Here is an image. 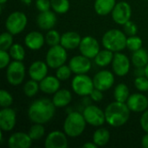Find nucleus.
I'll return each instance as SVG.
<instances>
[{
	"label": "nucleus",
	"mask_w": 148,
	"mask_h": 148,
	"mask_svg": "<svg viewBox=\"0 0 148 148\" xmlns=\"http://www.w3.org/2000/svg\"><path fill=\"white\" fill-rule=\"evenodd\" d=\"M131 62L135 68H145L148 63L147 50L141 48L136 51H134L132 54Z\"/></svg>",
	"instance_id": "obj_27"
},
{
	"label": "nucleus",
	"mask_w": 148,
	"mask_h": 148,
	"mask_svg": "<svg viewBox=\"0 0 148 148\" xmlns=\"http://www.w3.org/2000/svg\"><path fill=\"white\" fill-rule=\"evenodd\" d=\"M147 97H148V95H147Z\"/></svg>",
	"instance_id": "obj_51"
},
{
	"label": "nucleus",
	"mask_w": 148,
	"mask_h": 148,
	"mask_svg": "<svg viewBox=\"0 0 148 148\" xmlns=\"http://www.w3.org/2000/svg\"><path fill=\"white\" fill-rule=\"evenodd\" d=\"M39 90H40L39 82L32 79L28 81L23 86V93L27 97L35 96Z\"/></svg>",
	"instance_id": "obj_33"
},
{
	"label": "nucleus",
	"mask_w": 148,
	"mask_h": 148,
	"mask_svg": "<svg viewBox=\"0 0 148 148\" xmlns=\"http://www.w3.org/2000/svg\"><path fill=\"white\" fill-rule=\"evenodd\" d=\"M145 75H146V76L148 78V63H147V65L145 67Z\"/></svg>",
	"instance_id": "obj_48"
},
{
	"label": "nucleus",
	"mask_w": 148,
	"mask_h": 148,
	"mask_svg": "<svg viewBox=\"0 0 148 148\" xmlns=\"http://www.w3.org/2000/svg\"><path fill=\"white\" fill-rule=\"evenodd\" d=\"M36 7L39 10V12L49 10V9L51 8L50 0H36Z\"/></svg>",
	"instance_id": "obj_42"
},
{
	"label": "nucleus",
	"mask_w": 148,
	"mask_h": 148,
	"mask_svg": "<svg viewBox=\"0 0 148 148\" xmlns=\"http://www.w3.org/2000/svg\"><path fill=\"white\" fill-rule=\"evenodd\" d=\"M51 9L57 14H65L69 10V0H50Z\"/></svg>",
	"instance_id": "obj_30"
},
{
	"label": "nucleus",
	"mask_w": 148,
	"mask_h": 148,
	"mask_svg": "<svg viewBox=\"0 0 148 148\" xmlns=\"http://www.w3.org/2000/svg\"><path fill=\"white\" fill-rule=\"evenodd\" d=\"M29 137L31 138V140H38L40 139H42L44 134H45V128L43 127V124H39V123H34L29 132H28Z\"/></svg>",
	"instance_id": "obj_32"
},
{
	"label": "nucleus",
	"mask_w": 148,
	"mask_h": 148,
	"mask_svg": "<svg viewBox=\"0 0 148 148\" xmlns=\"http://www.w3.org/2000/svg\"><path fill=\"white\" fill-rule=\"evenodd\" d=\"M13 36L9 31L3 32L0 36V49L9 50L13 44Z\"/></svg>",
	"instance_id": "obj_36"
},
{
	"label": "nucleus",
	"mask_w": 148,
	"mask_h": 148,
	"mask_svg": "<svg viewBox=\"0 0 148 148\" xmlns=\"http://www.w3.org/2000/svg\"><path fill=\"white\" fill-rule=\"evenodd\" d=\"M123 31L127 36H135L138 33V26L134 22L129 20L123 25Z\"/></svg>",
	"instance_id": "obj_40"
},
{
	"label": "nucleus",
	"mask_w": 148,
	"mask_h": 148,
	"mask_svg": "<svg viewBox=\"0 0 148 148\" xmlns=\"http://www.w3.org/2000/svg\"><path fill=\"white\" fill-rule=\"evenodd\" d=\"M104 112L106 122L109 126L113 127H121L128 121L131 110L126 102L114 101L107 106Z\"/></svg>",
	"instance_id": "obj_2"
},
{
	"label": "nucleus",
	"mask_w": 148,
	"mask_h": 148,
	"mask_svg": "<svg viewBox=\"0 0 148 148\" xmlns=\"http://www.w3.org/2000/svg\"><path fill=\"white\" fill-rule=\"evenodd\" d=\"M87 121L82 114L79 112L69 113L63 122V131L69 138L81 136L86 129Z\"/></svg>",
	"instance_id": "obj_4"
},
{
	"label": "nucleus",
	"mask_w": 148,
	"mask_h": 148,
	"mask_svg": "<svg viewBox=\"0 0 148 148\" xmlns=\"http://www.w3.org/2000/svg\"><path fill=\"white\" fill-rule=\"evenodd\" d=\"M25 66L22 61L10 62L6 68V78L8 82L12 86L20 85L25 78Z\"/></svg>",
	"instance_id": "obj_8"
},
{
	"label": "nucleus",
	"mask_w": 148,
	"mask_h": 148,
	"mask_svg": "<svg viewBox=\"0 0 148 148\" xmlns=\"http://www.w3.org/2000/svg\"><path fill=\"white\" fill-rule=\"evenodd\" d=\"M112 18L114 23L119 25H124L131 19L132 8L131 5L126 1H121L116 3L112 13Z\"/></svg>",
	"instance_id": "obj_10"
},
{
	"label": "nucleus",
	"mask_w": 148,
	"mask_h": 148,
	"mask_svg": "<svg viewBox=\"0 0 148 148\" xmlns=\"http://www.w3.org/2000/svg\"><path fill=\"white\" fill-rule=\"evenodd\" d=\"M68 146V135L64 131L55 130L50 132L46 136L44 141V147L46 148H67Z\"/></svg>",
	"instance_id": "obj_14"
},
{
	"label": "nucleus",
	"mask_w": 148,
	"mask_h": 148,
	"mask_svg": "<svg viewBox=\"0 0 148 148\" xmlns=\"http://www.w3.org/2000/svg\"><path fill=\"white\" fill-rule=\"evenodd\" d=\"M23 3H25L26 5H29L31 3V0H21Z\"/></svg>",
	"instance_id": "obj_47"
},
{
	"label": "nucleus",
	"mask_w": 148,
	"mask_h": 148,
	"mask_svg": "<svg viewBox=\"0 0 148 148\" xmlns=\"http://www.w3.org/2000/svg\"><path fill=\"white\" fill-rule=\"evenodd\" d=\"M16 124V111L10 108H3L0 110V128L2 132H10Z\"/></svg>",
	"instance_id": "obj_16"
},
{
	"label": "nucleus",
	"mask_w": 148,
	"mask_h": 148,
	"mask_svg": "<svg viewBox=\"0 0 148 148\" xmlns=\"http://www.w3.org/2000/svg\"><path fill=\"white\" fill-rule=\"evenodd\" d=\"M140 127L145 133H148V109L144 111L140 117Z\"/></svg>",
	"instance_id": "obj_44"
},
{
	"label": "nucleus",
	"mask_w": 148,
	"mask_h": 148,
	"mask_svg": "<svg viewBox=\"0 0 148 148\" xmlns=\"http://www.w3.org/2000/svg\"><path fill=\"white\" fill-rule=\"evenodd\" d=\"M91 59L86 57L83 55H78L73 56L69 62V66L70 67L72 72L75 75L87 74L92 67Z\"/></svg>",
	"instance_id": "obj_15"
},
{
	"label": "nucleus",
	"mask_w": 148,
	"mask_h": 148,
	"mask_svg": "<svg viewBox=\"0 0 148 148\" xmlns=\"http://www.w3.org/2000/svg\"><path fill=\"white\" fill-rule=\"evenodd\" d=\"M130 96V91L127 84L119 83L115 86L114 90V100L120 102H127L128 97Z\"/></svg>",
	"instance_id": "obj_29"
},
{
	"label": "nucleus",
	"mask_w": 148,
	"mask_h": 148,
	"mask_svg": "<svg viewBox=\"0 0 148 148\" xmlns=\"http://www.w3.org/2000/svg\"><path fill=\"white\" fill-rule=\"evenodd\" d=\"M115 4L116 0H95L94 9L99 16H107L112 13Z\"/></svg>",
	"instance_id": "obj_25"
},
{
	"label": "nucleus",
	"mask_w": 148,
	"mask_h": 148,
	"mask_svg": "<svg viewBox=\"0 0 148 148\" xmlns=\"http://www.w3.org/2000/svg\"><path fill=\"white\" fill-rule=\"evenodd\" d=\"M82 147H85V148H96L98 147H97V145L94 142V141H92V142H87V143H85V144H83V146H82Z\"/></svg>",
	"instance_id": "obj_46"
},
{
	"label": "nucleus",
	"mask_w": 148,
	"mask_h": 148,
	"mask_svg": "<svg viewBox=\"0 0 148 148\" xmlns=\"http://www.w3.org/2000/svg\"><path fill=\"white\" fill-rule=\"evenodd\" d=\"M33 140L29 134L23 132H16L8 139V147L10 148H29Z\"/></svg>",
	"instance_id": "obj_18"
},
{
	"label": "nucleus",
	"mask_w": 148,
	"mask_h": 148,
	"mask_svg": "<svg viewBox=\"0 0 148 148\" xmlns=\"http://www.w3.org/2000/svg\"><path fill=\"white\" fill-rule=\"evenodd\" d=\"M82 114L87 123L93 127H101L106 122L105 112L95 105H89L86 107L82 112Z\"/></svg>",
	"instance_id": "obj_9"
},
{
	"label": "nucleus",
	"mask_w": 148,
	"mask_h": 148,
	"mask_svg": "<svg viewBox=\"0 0 148 148\" xmlns=\"http://www.w3.org/2000/svg\"><path fill=\"white\" fill-rule=\"evenodd\" d=\"M80 53L89 59H94L100 52V44L97 39L91 36H84L79 45Z\"/></svg>",
	"instance_id": "obj_12"
},
{
	"label": "nucleus",
	"mask_w": 148,
	"mask_h": 148,
	"mask_svg": "<svg viewBox=\"0 0 148 148\" xmlns=\"http://www.w3.org/2000/svg\"><path fill=\"white\" fill-rule=\"evenodd\" d=\"M28 23L27 16L22 11L11 12L5 20L6 30L12 35H18L23 32Z\"/></svg>",
	"instance_id": "obj_6"
},
{
	"label": "nucleus",
	"mask_w": 148,
	"mask_h": 148,
	"mask_svg": "<svg viewBox=\"0 0 148 148\" xmlns=\"http://www.w3.org/2000/svg\"><path fill=\"white\" fill-rule=\"evenodd\" d=\"M134 86L140 92H148V78L144 76H136L134 80Z\"/></svg>",
	"instance_id": "obj_39"
},
{
	"label": "nucleus",
	"mask_w": 148,
	"mask_h": 148,
	"mask_svg": "<svg viewBox=\"0 0 148 148\" xmlns=\"http://www.w3.org/2000/svg\"><path fill=\"white\" fill-rule=\"evenodd\" d=\"M90 98L92 99V101H94L95 102H100L102 101L104 95H103V91L97 89V88H94V90L92 91V93L90 94Z\"/></svg>",
	"instance_id": "obj_43"
},
{
	"label": "nucleus",
	"mask_w": 148,
	"mask_h": 148,
	"mask_svg": "<svg viewBox=\"0 0 148 148\" xmlns=\"http://www.w3.org/2000/svg\"><path fill=\"white\" fill-rule=\"evenodd\" d=\"M72 70L70 69V67L69 65H62L59 68L56 69V76L62 82L63 81H67L68 79H69V77L72 75Z\"/></svg>",
	"instance_id": "obj_37"
},
{
	"label": "nucleus",
	"mask_w": 148,
	"mask_h": 148,
	"mask_svg": "<svg viewBox=\"0 0 148 148\" xmlns=\"http://www.w3.org/2000/svg\"><path fill=\"white\" fill-rule=\"evenodd\" d=\"M126 103L131 112L143 113L148 109V97L141 93L130 95Z\"/></svg>",
	"instance_id": "obj_17"
},
{
	"label": "nucleus",
	"mask_w": 148,
	"mask_h": 148,
	"mask_svg": "<svg viewBox=\"0 0 148 148\" xmlns=\"http://www.w3.org/2000/svg\"><path fill=\"white\" fill-rule=\"evenodd\" d=\"M8 51L10 55V57L15 61H22L23 62L25 58V55H26L25 49L19 43H13Z\"/></svg>",
	"instance_id": "obj_31"
},
{
	"label": "nucleus",
	"mask_w": 148,
	"mask_h": 148,
	"mask_svg": "<svg viewBox=\"0 0 148 148\" xmlns=\"http://www.w3.org/2000/svg\"><path fill=\"white\" fill-rule=\"evenodd\" d=\"M127 35L118 29H112L104 33L101 44L104 49L115 52H121L127 48Z\"/></svg>",
	"instance_id": "obj_3"
},
{
	"label": "nucleus",
	"mask_w": 148,
	"mask_h": 148,
	"mask_svg": "<svg viewBox=\"0 0 148 148\" xmlns=\"http://www.w3.org/2000/svg\"><path fill=\"white\" fill-rule=\"evenodd\" d=\"M141 147L143 148H148V133H146L141 139Z\"/></svg>",
	"instance_id": "obj_45"
},
{
	"label": "nucleus",
	"mask_w": 148,
	"mask_h": 148,
	"mask_svg": "<svg viewBox=\"0 0 148 148\" xmlns=\"http://www.w3.org/2000/svg\"><path fill=\"white\" fill-rule=\"evenodd\" d=\"M82 36L75 31H67L62 35L61 37V45L68 49H75L79 48V45L82 41Z\"/></svg>",
	"instance_id": "obj_23"
},
{
	"label": "nucleus",
	"mask_w": 148,
	"mask_h": 148,
	"mask_svg": "<svg viewBox=\"0 0 148 148\" xmlns=\"http://www.w3.org/2000/svg\"><path fill=\"white\" fill-rule=\"evenodd\" d=\"M72 101V94L69 89H59L53 95L52 101L56 108L67 107Z\"/></svg>",
	"instance_id": "obj_24"
},
{
	"label": "nucleus",
	"mask_w": 148,
	"mask_h": 148,
	"mask_svg": "<svg viewBox=\"0 0 148 148\" xmlns=\"http://www.w3.org/2000/svg\"><path fill=\"white\" fill-rule=\"evenodd\" d=\"M68 59V52L61 44L52 46L46 53L45 62L50 69H56L60 66L65 64Z\"/></svg>",
	"instance_id": "obj_7"
},
{
	"label": "nucleus",
	"mask_w": 148,
	"mask_h": 148,
	"mask_svg": "<svg viewBox=\"0 0 148 148\" xmlns=\"http://www.w3.org/2000/svg\"><path fill=\"white\" fill-rule=\"evenodd\" d=\"M114 74V73H112L111 71L106 69L97 72L93 78L95 88L103 92L110 89L114 84L115 79Z\"/></svg>",
	"instance_id": "obj_13"
},
{
	"label": "nucleus",
	"mask_w": 148,
	"mask_h": 148,
	"mask_svg": "<svg viewBox=\"0 0 148 148\" xmlns=\"http://www.w3.org/2000/svg\"><path fill=\"white\" fill-rule=\"evenodd\" d=\"M111 139L110 132L104 127L97 128L93 134V141L97 145V147L106 146Z\"/></svg>",
	"instance_id": "obj_28"
},
{
	"label": "nucleus",
	"mask_w": 148,
	"mask_h": 148,
	"mask_svg": "<svg viewBox=\"0 0 148 148\" xmlns=\"http://www.w3.org/2000/svg\"><path fill=\"white\" fill-rule=\"evenodd\" d=\"M142 45H143V41L137 35L127 36V49H128L130 51H132V52L136 51V50L141 49Z\"/></svg>",
	"instance_id": "obj_35"
},
{
	"label": "nucleus",
	"mask_w": 148,
	"mask_h": 148,
	"mask_svg": "<svg viewBox=\"0 0 148 148\" xmlns=\"http://www.w3.org/2000/svg\"><path fill=\"white\" fill-rule=\"evenodd\" d=\"M61 37L62 35L59 34L58 31L56 29H49L45 35V42L49 46H56L61 43Z\"/></svg>",
	"instance_id": "obj_34"
},
{
	"label": "nucleus",
	"mask_w": 148,
	"mask_h": 148,
	"mask_svg": "<svg viewBox=\"0 0 148 148\" xmlns=\"http://www.w3.org/2000/svg\"><path fill=\"white\" fill-rule=\"evenodd\" d=\"M45 42V36L40 31H30L24 37L25 46L31 50H38L42 48Z\"/></svg>",
	"instance_id": "obj_21"
},
{
	"label": "nucleus",
	"mask_w": 148,
	"mask_h": 148,
	"mask_svg": "<svg viewBox=\"0 0 148 148\" xmlns=\"http://www.w3.org/2000/svg\"><path fill=\"white\" fill-rule=\"evenodd\" d=\"M56 106L52 100L41 98L34 101L28 108V117L33 123L45 124L50 121L56 114Z\"/></svg>",
	"instance_id": "obj_1"
},
{
	"label": "nucleus",
	"mask_w": 148,
	"mask_h": 148,
	"mask_svg": "<svg viewBox=\"0 0 148 148\" xmlns=\"http://www.w3.org/2000/svg\"><path fill=\"white\" fill-rule=\"evenodd\" d=\"M7 1H8V0H0V4H1V5H3Z\"/></svg>",
	"instance_id": "obj_49"
},
{
	"label": "nucleus",
	"mask_w": 148,
	"mask_h": 148,
	"mask_svg": "<svg viewBox=\"0 0 148 148\" xmlns=\"http://www.w3.org/2000/svg\"><path fill=\"white\" fill-rule=\"evenodd\" d=\"M114 56V53L113 51L104 49L102 50H100V52L94 58V61L97 66L101 68H105L112 63Z\"/></svg>",
	"instance_id": "obj_26"
},
{
	"label": "nucleus",
	"mask_w": 148,
	"mask_h": 148,
	"mask_svg": "<svg viewBox=\"0 0 148 148\" xmlns=\"http://www.w3.org/2000/svg\"><path fill=\"white\" fill-rule=\"evenodd\" d=\"M112 69L114 75L118 76H125L128 74L131 68L130 59L121 52H115L112 62Z\"/></svg>",
	"instance_id": "obj_11"
},
{
	"label": "nucleus",
	"mask_w": 148,
	"mask_h": 148,
	"mask_svg": "<svg viewBox=\"0 0 148 148\" xmlns=\"http://www.w3.org/2000/svg\"><path fill=\"white\" fill-rule=\"evenodd\" d=\"M40 90L46 95H54L60 89L61 81L54 75H47L39 82Z\"/></svg>",
	"instance_id": "obj_22"
},
{
	"label": "nucleus",
	"mask_w": 148,
	"mask_h": 148,
	"mask_svg": "<svg viewBox=\"0 0 148 148\" xmlns=\"http://www.w3.org/2000/svg\"><path fill=\"white\" fill-rule=\"evenodd\" d=\"M10 55L8 50L0 49V69H6L10 63Z\"/></svg>",
	"instance_id": "obj_41"
},
{
	"label": "nucleus",
	"mask_w": 148,
	"mask_h": 148,
	"mask_svg": "<svg viewBox=\"0 0 148 148\" xmlns=\"http://www.w3.org/2000/svg\"><path fill=\"white\" fill-rule=\"evenodd\" d=\"M71 88L74 93L79 96H89L95 88L93 78L87 74L75 75L72 79Z\"/></svg>",
	"instance_id": "obj_5"
},
{
	"label": "nucleus",
	"mask_w": 148,
	"mask_h": 148,
	"mask_svg": "<svg viewBox=\"0 0 148 148\" xmlns=\"http://www.w3.org/2000/svg\"><path fill=\"white\" fill-rule=\"evenodd\" d=\"M56 16L55 11L47 10L40 12L36 17V23L39 29L43 30H49L52 29L56 24Z\"/></svg>",
	"instance_id": "obj_19"
},
{
	"label": "nucleus",
	"mask_w": 148,
	"mask_h": 148,
	"mask_svg": "<svg viewBox=\"0 0 148 148\" xmlns=\"http://www.w3.org/2000/svg\"><path fill=\"white\" fill-rule=\"evenodd\" d=\"M49 68V67L48 66L46 62L35 61L30 64L29 68V75L30 79L39 82L48 75Z\"/></svg>",
	"instance_id": "obj_20"
},
{
	"label": "nucleus",
	"mask_w": 148,
	"mask_h": 148,
	"mask_svg": "<svg viewBox=\"0 0 148 148\" xmlns=\"http://www.w3.org/2000/svg\"><path fill=\"white\" fill-rule=\"evenodd\" d=\"M145 1H148V0H145Z\"/></svg>",
	"instance_id": "obj_50"
},
{
	"label": "nucleus",
	"mask_w": 148,
	"mask_h": 148,
	"mask_svg": "<svg viewBox=\"0 0 148 148\" xmlns=\"http://www.w3.org/2000/svg\"><path fill=\"white\" fill-rule=\"evenodd\" d=\"M13 104V97L10 93L5 89L0 90V106L1 108H10Z\"/></svg>",
	"instance_id": "obj_38"
}]
</instances>
